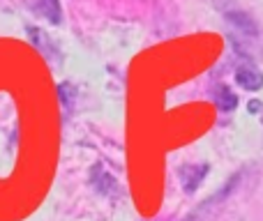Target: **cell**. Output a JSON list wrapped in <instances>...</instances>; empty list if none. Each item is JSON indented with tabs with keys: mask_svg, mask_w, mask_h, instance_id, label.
Returning <instances> with one entry per match:
<instances>
[{
	"mask_svg": "<svg viewBox=\"0 0 263 221\" xmlns=\"http://www.w3.org/2000/svg\"><path fill=\"white\" fill-rule=\"evenodd\" d=\"M213 97H215V104H217V109L219 111H233L238 106V97L233 95L231 90H229L227 86H219V88H215V92H213Z\"/></svg>",
	"mask_w": 263,
	"mask_h": 221,
	"instance_id": "5b68a950",
	"label": "cell"
},
{
	"mask_svg": "<svg viewBox=\"0 0 263 221\" xmlns=\"http://www.w3.org/2000/svg\"><path fill=\"white\" fill-rule=\"evenodd\" d=\"M92 185H95L97 191H102V194H114L116 191V177L109 175V173L104 171V168L97 164L95 168H92Z\"/></svg>",
	"mask_w": 263,
	"mask_h": 221,
	"instance_id": "277c9868",
	"label": "cell"
},
{
	"mask_svg": "<svg viewBox=\"0 0 263 221\" xmlns=\"http://www.w3.org/2000/svg\"><path fill=\"white\" fill-rule=\"evenodd\" d=\"M259 102H252V104H250V109H252V113H256V109H259Z\"/></svg>",
	"mask_w": 263,
	"mask_h": 221,
	"instance_id": "52a82bcc",
	"label": "cell"
},
{
	"mask_svg": "<svg viewBox=\"0 0 263 221\" xmlns=\"http://www.w3.org/2000/svg\"><path fill=\"white\" fill-rule=\"evenodd\" d=\"M37 12H40L42 16H44L46 21H51V23H58L60 21V5H58V0H40Z\"/></svg>",
	"mask_w": 263,
	"mask_h": 221,
	"instance_id": "8992f818",
	"label": "cell"
},
{
	"mask_svg": "<svg viewBox=\"0 0 263 221\" xmlns=\"http://www.w3.org/2000/svg\"><path fill=\"white\" fill-rule=\"evenodd\" d=\"M185 221H196V219H185Z\"/></svg>",
	"mask_w": 263,
	"mask_h": 221,
	"instance_id": "ba28073f",
	"label": "cell"
},
{
	"mask_svg": "<svg viewBox=\"0 0 263 221\" xmlns=\"http://www.w3.org/2000/svg\"><path fill=\"white\" fill-rule=\"evenodd\" d=\"M208 175V166L205 164H196V166H182L180 168V180H182V189L187 194L199 189L201 180Z\"/></svg>",
	"mask_w": 263,
	"mask_h": 221,
	"instance_id": "7a4b0ae2",
	"label": "cell"
},
{
	"mask_svg": "<svg viewBox=\"0 0 263 221\" xmlns=\"http://www.w3.org/2000/svg\"><path fill=\"white\" fill-rule=\"evenodd\" d=\"M227 26H229V37L231 44L236 46L238 53L252 55L261 46V30L254 23V18H250L242 12H229L227 14Z\"/></svg>",
	"mask_w": 263,
	"mask_h": 221,
	"instance_id": "6da1fadb",
	"label": "cell"
},
{
	"mask_svg": "<svg viewBox=\"0 0 263 221\" xmlns=\"http://www.w3.org/2000/svg\"><path fill=\"white\" fill-rule=\"evenodd\" d=\"M236 81L240 83L245 90H259V88L263 86V74L259 72V69L254 67V65H240V67L236 69Z\"/></svg>",
	"mask_w": 263,
	"mask_h": 221,
	"instance_id": "3957f363",
	"label": "cell"
}]
</instances>
